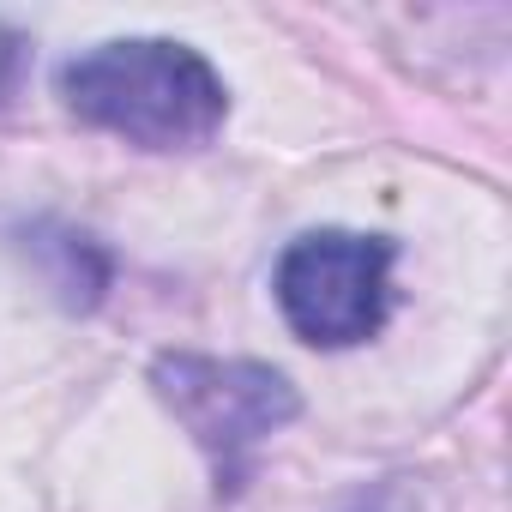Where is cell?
<instances>
[{"label": "cell", "mask_w": 512, "mask_h": 512, "mask_svg": "<svg viewBox=\"0 0 512 512\" xmlns=\"http://www.w3.org/2000/svg\"><path fill=\"white\" fill-rule=\"evenodd\" d=\"M157 398L175 410V422L193 434V446L217 470V494H235L260 440H272L284 422H296L302 398L296 386L266 362H223V356H157L151 368Z\"/></svg>", "instance_id": "2"}, {"label": "cell", "mask_w": 512, "mask_h": 512, "mask_svg": "<svg viewBox=\"0 0 512 512\" xmlns=\"http://www.w3.org/2000/svg\"><path fill=\"white\" fill-rule=\"evenodd\" d=\"M61 103L139 151H193L223 127L229 85L175 37H115L61 67Z\"/></svg>", "instance_id": "1"}, {"label": "cell", "mask_w": 512, "mask_h": 512, "mask_svg": "<svg viewBox=\"0 0 512 512\" xmlns=\"http://www.w3.org/2000/svg\"><path fill=\"white\" fill-rule=\"evenodd\" d=\"M392 241L356 229H314L278 260V308L302 344L350 350L386 326L392 308Z\"/></svg>", "instance_id": "3"}]
</instances>
